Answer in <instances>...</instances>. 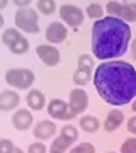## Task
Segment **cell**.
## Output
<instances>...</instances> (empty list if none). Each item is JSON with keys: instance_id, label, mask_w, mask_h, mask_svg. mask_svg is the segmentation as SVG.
<instances>
[{"instance_id": "obj_1", "label": "cell", "mask_w": 136, "mask_h": 153, "mask_svg": "<svg viewBox=\"0 0 136 153\" xmlns=\"http://www.w3.org/2000/svg\"><path fill=\"white\" fill-rule=\"evenodd\" d=\"M94 85L104 102L116 107L129 104L136 99V66L123 60L99 63Z\"/></svg>"}, {"instance_id": "obj_2", "label": "cell", "mask_w": 136, "mask_h": 153, "mask_svg": "<svg viewBox=\"0 0 136 153\" xmlns=\"http://www.w3.org/2000/svg\"><path fill=\"white\" fill-rule=\"evenodd\" d=\"M129 24L119 17L107 16L92 24V53L97 60H119L129 48Z\"/></svg>"}, {"instance_id": "obj_3", "label": "cell", "mask_w": 136, "mask_h": 153, "mask_svg": "<svg viewBox=\"0 0 136 153\" xmlns=\"http://www.w3.org/2000/svg\"><path fill=\"white\" fill-rule=\"evenodd\" d=\"M16 27L19 31H24L27 34H38L39 33V12L34 9H17L14 16Z\"/></svg>"}, {"instance_id": "obj_4", "label": "cell", "mask_w": 136, "mask_h": 153, "mask_svg": "<svg viewBox=\"0 0 136 153\" xmlns=\"http://www.w3.org/2000/svg\"><path fill=\"white\" fill-rule=\"evenodd\" d=\"M36 80L33 70L27 68H9L5 71V82L16 90H27Z\"/></svg>"}, {"instance_id": "obj_5", "label": "cell", "mask_w": 136, "mask_h": 153, "mask_svg": "<svg viewBox=\"0 0 136 153\" xmlns=\"http://www.w3.org/2000/svg\"><path fill=\"white\" fill-rule=\"evenodd\" d=\"M83 12L80 7L73 5V4H63L60 7V19L65 22L68 27H78L83 22Z\"/></svg>"}, {"instance_id": "obj_6", "label": "cell", "mask_w": 136, "mask_h": 153, "mask_svg": "<svg viewBox=\"0 0 136 153\" xmlns=\"http://www.w3.org/2000/svg\"><path fill=\"white\" fill-rule=\"evenodd\" d=\"M68 105H70L71 114L78 116L82 112H85L88 107V95L87 92L83 90L82 87H77L73 90H70V99H68Z\"/></svg>"}, {"instance_id": "obj_7", "label": "cell", "mask_w": 136, "mask_h": 153, "mask_svg": "<svg viewBox=\"0 0 136 153\" xmlns=\"http://www.w3.org/2000/svg\"><path fill=\"white\" fill-rule=\"evenodd\" d=\"M46 109H48L49 117H54V119L70 121L75 117V116L71 114L68 102H65L63 99H51L48 102V105H46Z\"/></svg>"}, {"instance_id": "obj_8", "label": "cell", "mask_w": 136, "mask_h": 153, "mask_svg": "<svg viewBox=\"0 0 136 153\" xmlns=\"http://www.w3.org/2000/svg\"><path fill=\"white\" fill-rule=\"evenodd\" d=\"M36 55L46 66H56L61 60L60 51L54 48V44H39L36 48Z\"/></svg>"}, {"instance_id": "obj_9", "label": "cell", "mask_w": 136, "mask_h": 153, "mask_svg": "<svg viewBox=\"0 0 136 153\" xmlns=\"http://www.w3.org/2000/svg\"><path fill=\"white\" fill-rule=\"evenodd\" d=\"M66 36H68V29H66V24H63V22H51V24H48V27L44 31V38L51 44L63 43Z\"/></svg>"}, {"instance_id": "obj_10", "label": "cell", "mask_w": 136, "mask_h": 153, "mask_svg": "<svg viewBox=\"0 0 136 153\" xmlns=\"http://www.w3.org/2000/svg\"><path fill=\"white\" fill-rule=\"evenodd\" d=\"M33 112L27 109H17L12 116V126L16 128L17 131H26L33 126Z\"/></svg>"}, {"instance_id": "obj_11", "label": "cell", "mask_w": 136, "mask_h": 153, "mask_svg": "<svg viewBox=\"0 0 136 153\" xmlns=\"http://www.w3.org/2000/svg\"><path fill=\"white\" fill-rule=\"evenodd\" d=\"M54 131H56V124L53 121L49 119H44V121H39L38 124L34 126V138L39 140V141H44V140H49V138L54 136Z\"/></svg>"}, {"instance_id": "obj_12", "label": "cell", "mask_w": 136, "mask_h": 153, "mask_svg": "<svg viewBox=\"0 0 136 153\" xmlns=\"http://www.w3.org/2000/svg\"><path fill=\"white\" fill-rule=\"evenodd\" d=\"M21 102V97L16 90H2L0 92V111L4 112H9V111H14Z\"/></svg>"}, {"instance_id": "obj_13", "label": "cell", "mask_w": 136, "mask_h": 153, "mask_svg": "<svg viewBox=\"0 0 136 153\" xmlns=\"http://www.w3.org/2000/svg\"><path fill=\"white\" fill-rule=\"evenodd\" d=\"M26 102H27V107L31 111H41L46 105V97H44V94L39 88H33V90L27 92Z\"/></svg>"}, {"instance_id": "obj_14", "label": "cell", "mask_w": 136, "mask_h": 153, "mask_svg": "<svg viewBox=\"0 0 136 153\" xmlns=\"http://www.w3.org/2000/svg\"><path fill=\"white\" fill-rule=\"evenodd\" d=\"M123 121H124V114H123V111H119V109L109 111L107 117H106V121H104V129H106L107 133L116 131V129L123 124Z\"/></svg>"}, {"instance_id": "obj_15", "label": "cell", "mask_w": 136, "mask_h": 153, "mask_svg": "<svg viewBox=\"0 0 136 153\" xmlns=\"http://www.w3.org/2000/svg\"><path fill=\"white\" fill-rule=\"evenodd\" d=\"M94 80L92 70H83V68H77L73 71V83L77 87H85Z\"/></svg>"}, {"instance_id": "obj_16", "label": "cell", "mask_w": 136, "mask_h": 153, "mask_svg": "<svg viewBox=\"0 0 136 153\" xmlns=\"http://www.w3.org/2000/svg\"><path fill=\"white\" fill-rule=\"evenodd\" d=\"M80 128L82 131L85 133H95L99 131V128H100V121L95 117V116H82L80 117Z\"/></svg>"}, {"instance_id": "obj_17", "label": "cell", "mask_w": 136, "mask_h": 153, "mask_svg": "<svg viewBox=\"0 0 136 153\" xmlns=\"http://www.w3.org/2000/svg\"><path fill=\"white\" fill-rule=\"evenodd\" d=\"M21 38H22V33L19 31V29L17 27H9V29L4 31V34H2V43L5 44L7 48H10V46H14Z\"/></svg>"}, {"instance_id": "obj_18", "label": "cell", "mask_w": 136, "mask_h": 153, "mask_svg": "<svg viewBox=\"0 0 136 153\" xmlns=\"http://www.w3.org/2000/svg\"><path fill=\"white\" fill-rule=\"evenodd\" d=\"M119 19L126 21L128 24H129V22H136V4H133V2H126V4H123Z\"/></svg>"}, {"instance_id": "obj_19", "label": "cell", "mask_w": 136, "mask_h": 153, "mask_svg": "<svg viewBox=\"0 0 136 153\" xmlns=\"http://www.w3.org/2000/svg\"><path fill=\"white\" fill-rule=\"evenodd\" d=\"M71 145H73V143L68 141L63 134H60L58 138H54V141H53V145H51V148H49V152H53V153H65V152H68V148H70Z\"/></svg>"}, {"instance_id": "obj_20", "label": "cell", "mask_w": 136, "mask_h": 153, "mask_svg": "<svg viewBox=\"0 0 136 153\" xmlns=\"http://www.w3.org/2000/svg\"><path fill=\"white\" fill-rule=\"evenodd\" d=\"M104 12H106V7H102L100 4H88V7H87V16L92 21L104 19Z\"/></svg>"}, {"instance_id": "obj_21", "label": "cell", "mask_w": 136, "mask_h": 153, "mask_svg": "<svg viewBox=\"0 0 136 153\" xmlns=\"http://www.w3.org/2000/svg\"><path fill=\"white\" fill-rule=\"evenodd\" d=\"M36 9L43 16H51L54 12V9H56V4H54V0H38Z\"/></svg>"}, {"instance_id": "obj_22", "label": "cell", "mask_w": 136, "mask_h": 153, "mask_svg": "<svg viewBox=\"0 0 136 153\" xmlns=\"http://www.w3.org/2000/svg\"><path fill=\"white\" fill-rule=\"evenodd\" d=\"M27 49H29V41L22 36V38L19 39L14 46H10V48H9V51H10L12 55H24Z\"/></svg>"}, {"instance_id": "obj_23", "label": "cell", "mask_w": 136, "mask_h": 153, "mask_svg": "<svg viewBox=\"0 0 136 153\" xmlns=\"http://www.w3.org/2000/svg\"><path fill=\"white\" fill-rule=\"evenodd\" d=\"M60 134H63V136H65L68 141H71V143H75L77 140H78V131H77L75 126H71V124H65V126H63Z\"/></svg>"}, {"instance_id": "obj_24", "label": "cell", "mask_w": 136, "mask_h": 153, "mask_svg": "<svg viewBox=\"0 0 136 153\" xmlns=\"http://www.w3.org/2000/svg\"><path fill=\"white\" fill-rule=\"evenodd\" d=\"M121 9H123V4L117 2V0H111V2H107V5H106L107 16H112V17H119Z\"/></svg>"}, {"instance_id": "obj_25", "label": "cell", "mask_w": 136, "mask_h": 153, "mask_svg": "<svg viewBox=\"0 0 136 153\" xmlns=\"http://www.w3.org/2000/svg\"><path fill=\"white\" fill-rule=\"evenodd\" d=\"M78 68L94 70V56L92 55H80L78 56Z\"/></svg>"}, {"instance_id": "obj_26", "label": "cell", "mask_w": 136, "mask_h": 153, "mask_svg": "<svg viewBox=\"0 0 136 153\" xmlns=\"http://www.w3.org/2000/svg\"><path fill=\"white\" fill-rule=\"evenodd\" d=\"M68 153H95L92 143H82V145H75Z\"/></svg>"}, {"instance_id": "obj_27", "label": "cell", "mask_w": 136, "mask_h": 153, "mask_svg": "<svg viewBox=\"0 0 136 153\" xmlns=\"http://www.w3.org/2000/svg\"><path fill=\"white\" fill-rule=\"evenodd\" d=\"M121 153H136V138H128L121 145Z\"/></svg>"}, {"instance_id": "obj_28", "label": "cell", "mask_w": 136, "mask_h": 153, "mask_svg": "<svg viewBox=\"0 0 136 153\" xmlns=\"http://www.w3.org/2000/svg\"><path fill=\"white\" fill-rule=\"evenodd\" d=\"M27 153H48V148H46V145H43V141H36L29 145Z\"/></svg>"}, {"instance_id": "obj_29", "label": "cell", "mask_w": 136, "mask_h": 153, "mask_svg": "<svg viewBox=\"0 0 136 153\" xmlns=\"http://www.w3.org/2000/svg\"><path fill=\"white\" fill-rule=\"evenodd\" d=\"M14 143L10 141V140H7V138H4V140H0V153H12V150H14Z\"/></svg>"}, {"instance_id": "obj_30", "label": "cell", "mask_w": 136, "mask_h": 153, "mask_svg": "<svg viewBox=\"0 0 136 153\" xmlns=\"http://www.w3.org/2000/svg\"><path fill=\"white\" fill-rule=\"evenodd\" d=\"M126 128H128V131H129L131 134H136V114L133 116V117H129V119H128Z\"/></svg>"}, {"instance_id": "obj_31", "label": "cell", "mask_w": 136, "mask_h": 153, "mask_svg": "<svg viewBox=\"0 0 136 153\" xmlns=\"http://www.w3.org/2000/svg\"><path fill=\"white\" fill-rule=\"evenodd\" d=\"M12 2H14L19 9H26V7H29V4H31L33 0H12Z\"/></svg>"}, {"instance_id": "obj_32", "label": "cell", "mask_w": 136, "mask_h": 153, "mask_svg": "<svg viewBox=\"0 0 136 153\" xmlns=\"http://www.w3.org/2000/svg\"><path fill=\"white\" fill-rule=\"evenodd\" d=\"M129 49H131V56H133V58H136V39L131 43V48Z\"/></svg>"}, {"instance_id": "obj_33", "label": "cell", "mask_w": 136, "mask_h": 153, "mask_svg": "<svg viewBox=\"0 0 136 153\" xmlns=\"http://www.w3.org/2000/svg\"><path fill=\"white\" fill-rule=\"evenodd\" d=\"M7 5H9V0H0V10H4Z\"/></svg>"}, {"instance_id": "obj_34", "label": "cell", "mask_w": 136, "mask_h": 153, "mask_svg": "<svg viewBox=\"0 0 136 153\" xmlns=\"http://www.w3.org/2000/svg\"><path fill=\"white\" fill-rule=\"evenodd\" d=\"M4 24H5V19H4V16L0 14V29L4 27Z\"/></svg>"}, {"instance_id": "obj_35", "label": "cell", "mask_w": 136, "mask_h": 153, "mask_svg": "<svg viewBox=\"0 0 136 153\" xmlns=\"http://www.w3.org/2000/svg\"><path fill=\"white\" fill-rule=\"evenodd\" d=\"M131 109H133V112L136 114V99H133V104H131Z\"/></svg>"}, {"instance_id": "obj_36", "label": "cell", "mask_w": 136, "mask_h": 153, "mask_svg": "<svg viewBox=\"0 0 136 153\" xmlns=\"http://www.w3.org/2000/svg\"><path fill=\"white\" fill-rule=\"evenodd\" d=\"M12 153H24V150H21L19 146H16L14 150H12Z\"/></svg>"}, {"instance_id": "obj_37", "label": "cell", "mask_w": 136, "mask_h": 153, "mask_svg": "<svg viewBox=\"0 0 136 153\" xmlns=\"http://www.w3.org/2000/svg\"><path fill=\"white\" fill-rule=\"evenodd\" d=\"M117 2H121V0H117ZM123 4H126V0H123Z\"/></svg>"}, {"instance_id": "obj_38", "label": "cell", "mask_w": 136, "mask_h": 153, "mask_svg": "<svg viewBox=\"0 0 136 153\" xmlns=\"http://www.w3.org/2000/svg\"><path fill=\"white\" fill-rule=\"evenodd\" d=\"M111 153H116V152H111Z\"/></svg>"}, {"instance_id": "obj_39", "label": "cell", "mask_w": 136, "mask_h": 153, "mask_svg": "<svg viewBox=\"0 0 136 153\" xmlns=\"http://www.w3.org/2000/svg\"><path fill=\"white\" fill-rule=\"evenodd\" d=\"M49 153H53V152H49Z\"/></svg>"}]
</instances>
